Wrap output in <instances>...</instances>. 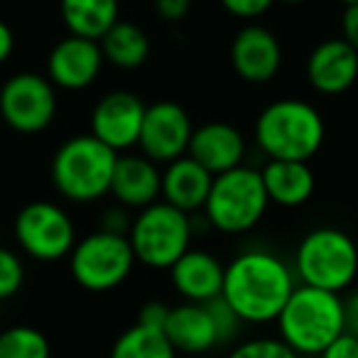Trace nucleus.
I'll list each match as a JSON object with an SVG mask.
<instances>
[{
	"label": "nucleus",
	"mask_w": 358,
	"mask_h": 358,
	"mask_svg": "<svg viewBox=\"0 0 358 358\" xmlns=\"http://www.w3.org/2000/svg\"><path fill=\"white\" fill-rule=\"evenodd\" d=\"M297 287L294 270L263 248L243 250L224 268L221 299L243 324H270Z\"/></svg>",
	"instance_id": "nucleus-1"
},
{
	"label": "nucleus",
	"mask_w": 358,
	"mask_h": 358,
	"mask_svg": "<svg viewBox=\"0 0 358 358\" xmlns=\"http://www.w3.org/2000/svg\"><path fill=\"white\" fill-rule=\"evenodd\" d=\"M275 324L278 338L297 356H319L334 338L346 331L343 299L336 292L297 285Z\"/></svg>",
	"instance_id": "nucleus-2"
},
{
	"label": "nucleus",
	"mask_w": 358,
	"mask_h": 358,
	"mask_svg": "<svg viewBox=\"0 0 358 358\" xmlns=\"http://www.w3.org/2000/svg\"><path fill=\"white\" fill-rule=\"evenodd\" d=\"M327 125L312 103L282 99L265 106L255 120V140L268 159L309 162L324 145Z\"/></svg>",
	"instance_id": "nucleus-3"
},
{
	"label": "nucleus",
	"mask_w": 358,
	"mask_h": 358,
	"mask_svg": "<svg viewBox=\"0 0 358 358\" xmlns=\"http://www.w3.org/2000/svg\"><path fill=\"white\" fill-rule=\"evenodd\" d=\"M292 270L299 285L341 294L358 278V245L346 231L319 226L299 241Z\"/></svg>",
	"instance_id": "nucleus-4"
},
{
	"label": "nucleus",
	"mask_w": 358,
	"mask_h": 358,
	"mask_svg": "<svg viewBox=\"0 0 358 358\" xmlns=\"http://www.w3.org/2000/svg\"><path fill=\"white\" fill-rule=\"evenodd\" d=\"M118 152L94 135H76L66 140L52 159V182L57 192L76 204L99 201L110 192Z\"/></svg>",
	"instance_id": "nucleus-5"
},
{
	"label": "nucleus",
	"mask_w": 358,
	"mask_h": 358,
	"mask_svg": "<svg viewBox=\"0 0 358 358\" xmlns=\"http://www.w3.org/2000/svg\"><path fill=\"white\" fill-rule=\"evenodd\" d=\"M194 219L185 211L174 209L167 201L140 209L128 231L135 263L152 270H169L189 250Z\"/></svg>",
	"instance_id": "nucleus-6"
},
{
	"label": "nucleus",
	"mask_w": 358,
	"mask_h": 358,
	"mask_svg": "<svg viewBox=\"0 0 358 358\" xmlns=\"http://www.w3.org/2000/svg\"><path fill=\"white\" fill-rule=\"evenodd\" d=\"M268 204L260 172L241 164L224 174H216L201 211L211 229L236 236L255 229L268 211Z\"/></svg>",
	"instance_id": "nucleus-7"
},
{
	"label": "nucleus",
	"mask_w": 358,
	"mask_h": 358,
	"mask_svg": "<svg viewBox=\"0 0 358 358\" xmlns=\"http://www.w3.org/2000/svg\"><path fill=\"white\" fill-rule=\"evenodd\" d=\"M135 268V255L128 236L96 234L81 238L69 253V270L76 285L89 292H108L130 278Z\"/></svg>",
	"instance_id": "nucleus-8"
},
{
	"label": "nucleus",
	"mask_w": 358,
	"mask_h": 358,
	"mask_svg": "<svg viewBox=\"0 0 358 358\" xmlns=\"http://www.w3.org/2000/svg\"><path fill=\"white\" fill-rule=\"evenodd\" d=\"M15 238L30 258L55 263L71 253L76 231L69 214L52 201H32L15 219Z\"/></svg>",
	"instance_id": "nucleus-9"
},
{
	"label": "nucleus",
	"mask_w": 358,
	"mask_h": 358,
	"mask_svg": "<svg viewBox=\"0 0 358 358\" xmlns=\"http://www.w3.org/2000/svg\"><path fill=\"white\" fill-rule=\"evenodd\" d=\"M0 115L13 130L25 135L42 133L57 115V91L47 76L22 71L0 89Z\"/></svg>",
	"instance_id": "nucleus-10"
},
{
	"label": "nucleus",
	"mask_w": 358,
	"mask_h": 358,
	"mask_svg": "<svg viewBox=\"0 0 358 358\" xmlns=\"http://www.w3.org/2000/svg\"><path fill=\"white\" fill-rule=\"evenodd\" d=\"M192 133L194 125L182 106L174 101H157L145 108L138 145L145 157L152 159L155 164H169L187 155Z\"/></svg>",
	"instance_id": "nucleus-11"
},
{
	"label": "nucleus",
	"mask_w": 358,
	"mask_h": 358,
	"mask_svg": "<svg viewBox=\"0 0 358 358\" xmlns=\"http://www.w3.org/2000/svg\"><path fill=\"white\" fill-rule=\"evenodd\" d=\"M145 108L148 106L133 91H110L94 106L91 135L108 145L113 152L133 148L138 145Z\"/></svg>",
	"instance_id": "nucleus-12"
},
{
	"label": "nucleus",
	"mask_w": 358,
	"mask_h": 358,
	"mask_svg": "<svg viewBox=\"0 0 358 358\" xmlns=\"http://www.w3.org/2000/svg\"><path fill=\"white\" fill-rule=\"evenodd\" d=\"M103 52L101 45L84 37H64L47 57V79L66 91H81L91 86L101 74Z\"/></svg>",
	"instance_id": "nucleus-13"
},
{
	"label": "nucleus",
	"mask_w": 358,
	"mask_h": 358,
	"mask_svg": "<svg viewBox=\"0 0 358 358\" xmlns=\"http://www.w3.org/2000/svg\"><path fill=\"white\" fill-rule=\"evenodd\" d=\"M234 71L248 84H268L282 66V47L273 30L263 25H245L231 45Z\"/></svg>",
	"instance_id": "nucleus-14"
},
{
	"label": "nucleus",
	"mask_w": 358,
	"mask_h": 358,
	"mask_svg": "<svg viewBox=\"0 0 358 358\" xmlns=\"http://www.w3.org/2000/svg\"><path fill=\"white\" fill-rule=\"evenodd\" d=\"M307 79L319 94H343L358 79V52L341 37L319 42L307 59Z\"/></svg>",
	"instance_id": "nucleus-15"
},
{
	"label": "nucleus",
	"mask_w": 358,
	"mask_h": 358,
	"mask_svg": "<svg viewBox=\"0 0 358 358\" xmlns=\"http://www.w3.org/2000/svg\"><path fill=\"white\" fill-rule=\"evenodd\" d=\"M187 155L216 177V174L241 167L245 155V140L238 128L214 120V123L194 128Z\"/></svg>",
	"instance_id": "nucleus-16"
},
{
	"label": "nucleus",
	"mask_w": 358,
	"mask_h": 358,
	"mask_svg": "<svg viewBox=\"0 0 358 358\" xmlns=\"http://www.w3.org/2000/svg\"><path fill=\"white\" fill-rule=\"evenodd\" d=\"M172 287L185 302L206 304L221 297L224 289V265L209 250H187L177 263L169 268Z\"/></svg>",
	"instance_id": "nucleus-17"
},
{
	"label": "nucleus",
	"mask_w": 358,
	"mask_h": 358,
	"mask_svg": "<svg viewBox=\"0 0 358 358\" xmlns=\"http://www.w3.org/2000/svg\"><path fill=\"white\" fill-rule=\"evenodd\" d=\"M110 194L125 209H145L162 194V172L145 155H125L115 159Z\"/></svg>",
	"instance_id": "nucleus-18"
},
{
	"label": "nucleus",
	"mask_w": 358,
	"mask_h": 358,
	"mask_svg": "<svg viewBox=\"0 0 358 358\" xmlns=\"http://www.w3.org/2000/svg\"><path fill=\"white\" fill-rule=\"evenodd\" d=\"M164 336L169 338L174 351L189 353V356L209 353L221 346L219 331H216L209 307L194 302H185L169 309L167 324H164Z\"/></svg>",
	"instance_id": "nucleus-19"
},
{
	"label": "nucleus",
	"mask_w": 358,
	"mask_h": 358,
	"mask_svg": "<svg viewBox=\"0 0 358 358\" xmlns=\"http://www.w3.org/2000/svg\"><path fill=\"white\" fill-rule=\"evenodd\" d=\"M211 182H214V174L206 172L189 155H185L169 162L162 172V196L169 206L192 216L194 211L204 209Z\"/></svg>",
	"instance_id": "nucleus-20"
},
{
	"label": "nucleus",
	"mask_w": 358,
	"mask_h": 358,
	"mask_svg": "<svg viewBox=\"0 0 358 358\" xmlns=\"http://www.w3.org/2000/svg\"><path fill=\"white\" fill-rule=\"evenodd\" d=\"M260 177H263L270 204L285 206V209H297L307 204L317 187L312 167L297 159H268V164L260 169Z\"/></svg>",
	"instance_id": "nucleus-21"
},
{
	"label": "nucleus",
	"mask_w": 358,
	"mask_h": 358,
	"mask_svg": "<svg viewBox=\"0 0 358 358\" xmlns=\"http://www.w3.org/2000/svg\"><path fill=\"white\" fill-rule=\"evenodd\" d=\"M62 20L74 37L99 42L118 22V0H62Z\"/></svg>",
	"instance_id": "nucleus-22"
},
{
	"label": "nucleus",
	"mask_w": 358,
	"mask_h": 358,
	"mask_svg": "<svg viewBox=\"0 0 358 358\" xmlns=\"http://www.w3.org/2000/svg\"><path fill=\"white\" fill-rule=\"evenodd\" d=\"M103 59L118 69H138L150 57V37L133 22L118 20L99 40Z\"/></svg>",
	"instance_id": "nucleus-23"
},
{
	"label": "nucleus",
	"mask_w": 358,
	"mask_h": 358,
	"mask_svg": "<svg viewBox=\"0 0 358 358\" xmlns=\"http://www.w3.org/2000/svg\"><path fill=\"white\" fill-rule=\"evenodd\" d=\"M108 358H177L162 329L133 324L113 341Z\"/></svg>",
	"instance_id": "nucleus-24"
},
{
	"label": "nucleus",
	"mask_w": 358,
	"mask_h": 358,
	"mask_svg": "<svg viewBox=\"0 0 358 358\" xmlns=\"http://www.w3.org/2000/svg\"><path fill=\"white\" fill-rule=\"evenodd\" d=\"M0 358H52V346L40 329L17 324L0 331Z\"/></svg>",
	"instance_id": "nucleus-25"
},
{
	"label": "nucleus",
	"mask_w": 358,
	"mask_h": 358,
	"mask_svg": "<svg viewBox=\"0 0 358 358\" xmlns=\"http://www.w3.org/2000/svg\"><path fill=\"white\" fill-rule=\"evenodd\" d=\"M226 358H302L278 336H255L236 343Z\"/></svg>",
	"instance_id": "nucleus-26"
},
{
	"label": "nucleus",
	"mask_w": 358,
	"mask_h": 358,
	"mask_svg": "<svg viewBox=\"0 0 358 358\" xmlns=\"http://www.w3.org/2000/svg\"><path fill=\"white\" fill-rule=\"evenodd\" d=\"M25 282V265L13 250L0 248V302L20 292Z\"/></svg>",
	"instance_id": "nucleus-27"
},
{
	"label": "nucleus",
	"mask_w": 358,
	"mask_h": 358,
	"mask_svg": "<svg viewBox=\"0 0 358 358\" xmlns=\"http://www.w3.org/2000/svg\"><path fill=\"white\" fill-rule=\"evenodd\" d=\"M206 307H209L211 317H214L216 331H219V338H221V346H224V343H231L236 336H238V331H241V327H243V322H241V319L236 317V312L221 297H216V299H211V302H206Z\"/></svg>",
	"instance_id": "nucleus-28"
},
{
	"label": "nucleus",
	"mask_w": 358,
	"mask_h": 358,
	"mask_svg": "<svg viewBox=\"0 0 358 358\" xmlns=\"http://www.w3.org/2000/svg\"><path fill=\"white\" fill-rule=\"evenodd\" d=\"M273 3L275 0H221L226 13H231L234 17H243V20L260 17L273 8Z\"/></svg>",
	"instance_id": "nucleus-29"
},
{
	"label": "nucleus",
	"mask_w": 358,
	"mask_h": 358,
	"mask_svg": "<svg viewBox=\"0 0 358 358\" xmlns=\"http://www.w3.org/2000/svg\"><path fill=\"white\" fill-rule=\"evenodd\" d=\"M169 309L164 302L159 299H152V302H145L138 312V322L135 324H143V327H152V329H162L164 331V324H167V317H169Z\"/></svg>",
	"instance_id": "nucleus-30"
},
{
	"label": "nucleus",
	"mask_w": 358,
	"mask_h": 358,
	"mask_svg": "<svg viewBox=\"0 0 358 358\" xmlns=\"http://www.w3.org/2000/svg\"><path fill=\"white\" fill-rule=\"evenodd\" d=\"M130 226H133V219L128 216L125 206H113V209L103 211V216H101V231H106V234L128 236Z\"/></svg>",
	"instance_id": "nucleus-31"
},
{
	"label": "nucleus",
	"mask_w": 358,
	"mask_h": 358,
	"mask_svg": "<svg viewBox=\"0 0 358 358\" xmlns=\"http://www.w3.org/2000/svg\"><path fill=\"white\" fill-rule=\"evenodd\" d=\"M317 358H358V338L351 336L348 331H343Z\"/></svg>",
	"instance_id": "nucleus-32"
},
{
	"label": "nucleus",
	"mask_w": 358,
	"mask_h": 358,
	"mask_svg": "<svg viewBox=\"0 0 358 358\" xmlns=\"http://www.w3.org/2000/svg\"><path fill=\"white\" fill-rule=\"evenodd\" d=\"M192 10V0H155V13L164 22H182Z\"/></svg>",
	"instance_id": "nucleus-33"
},
{
	"label": "nucleus",
	"mask_w": 358,
	"mask_h": 358,
	"mask_svg": "<svg viewBox=\"0 0 358 358\" xmlns=\"http://www.w3.org/2000/svg\"><path fill=\"white\" fill-rule=\"evenodd\" d=\"M341 32H343L341 40H346L358 52V3L356 6H346L341 17Z\"/></svg>",
	"instance_id": "nucleus-34"
},
{
	"label": "nucleus",
	"mask_w": 358,
	"mask_h": 358,
	"mask_svg": "<svg viewBox=\"0 0 358 358\" xmlns=\"http://www.w3.org/2000/svg\"><path fill=\"white\" fill-rule=\"evenodd\" d=\"M343 327L351 336L358 338V289L343 297Z\"/></svg>",
	"instance_id": "nucleus-35"
},
{
	"label": "nucleus",
	"mask_w": 358,
	"mask_h": 358,
	"mask_svg": "<svg viewBox=\"0 0 358 358\" xmlns=\"http://www.w3.org/2000/svg\"><path fill=\"white\" fill-rule=\"evenodd\" d=\"M13 50H15V35H13L8 22L0 20V64H6L10 59Z\"/></svg>",
	"instance_id": "nucleus-36"
},
{
	"label": "nucleus",
	"mask_w": 358,
	"mask_h": 358,
	"mask_svg": "<svg viewBox=\"0 0 358 358\" xmlns=\"http://www.w3.org/2000/svg\"><path fill=\"white\" fill-rule=\"evenodd\" d=\"M280 3H285V6H302L307 0H280Z\"/></svg>",
	"instance_id": "nucleus-37"
},
{
	"label": "nucleus",
	"mask_w": 358,
	"mask_h": 358,
	"mask_svg": "<svg viewBox=\"0 0 358 358\" xmlns=\"http://www.w3.org/2000/svg\"><path fill=\"white\" fill-rule=\"evenodd\" d=\"M341 3H343V6H356L358 0H341Z\"/></svg>",
	"instance_id": "nucleus-38"
}]
</instances>
